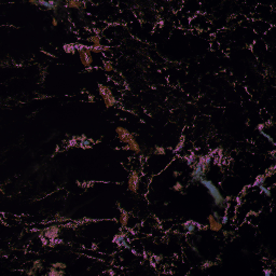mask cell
Wrapping results in <instances>:
<instances>
[{"label":"cell","mask_w":276,"mask_h":276,"mask_svg":"<svg viewBox=\"0 0 276 276\" xmlns=\"http://www.w3.org/2000/svg\"><path fill=\"white\" fill-rule=\"evenodd\" d=\"M202 183H203L204 186L207 188V190L209 191V193H210V195L213 196V202H215V204H216L217 206H222L224 203V198L222 197V195H221L220 191L218 190V188H217L215 185H213L211 181L209 180H206V179L202 178L201 180Z\"/></svg>","instance_id":"1"},{"label":"cell","mask_w":276,"mask_h":276,"mask_svg":"<svg viewBox=\"0 0 276 276\" xmlns=\"http://www.w3.org/2000/svg\"><path fill=\"white\" fill-rule=\"evenodd\" d=\"M98 91H99V94H101V98L104 99L106 108H110V107L116 105V103H117L116 98H114V96L112 95V92H111V90L108 88V86L99 84V85H98Z\"/></svg>","instance_id":"2"},{"label":"cell","mask_w":276,"mask_h":276,"mask_svg":"<svg viewBox=\"0 0 276 276\" xmlns=\"http://www.w3.org/2000/svg\"><path fill=\"white\" fill-rule=\"evenodd\" d=\"M79 56H80V60L82 65L84 67H91L92 63H93V57H92V51L90 50V48H82L79 50Z\"/></svg>","instance_id":"3"},{"label":"cell","mask_w":276,"mask_h":276,"mask_svg":"<svg viewBox=\"0 0 276 276\" xmlns=\"http://www.w3.org/2000/svg\"><path fill=\"white\" fill-rule=\"evenodd\" d=\"M116 132H117V135H118V137H119V139H120L121 143L128 145V143H131L132 140L135 139V137H134L133 134L130 133V132H128L127 130L124 128V127L119 126V127H117Z\"/></svg>","instance_id":"4"},{"label":"cell","mask_w":276,"mask_h":276,"mask_svg":"<svg viewBox=\"0 0 276 276\" xmlns=\"http://www.w3.org/2000/svg\"><path fill=\"white\" fill-rule=\"evenodd\" d=\"M138 185H139V176L137 172H132L130 177H128V190L132 192H137Z\"/></svg>","instance_id":"5"},{"label":"cell","mask_w":276,"mask_h":276,"mask_svg":"<svg viewBox=\"0 0 276 276\" xmlns=\"http://www.w3.org/2000/svg\"><path fill=\"white\" fill-rule=\"evenodd\" d=\"M207 220H208V223H209V229H210L213 232H219L221 229H222V223H221V221L219 220L218 218H216L213 215H209Z\"/></svg>","instance_id":"6"},{"label":"cell","mask_w":276,"mask_h":276,"mask_svg":"<svg viewBox=\"0 0 276 276\" xmlns=\"http://www.w3.org/2000/svg\"><path fill=\"white\" fill-rule=\"evenodd\" d=\"M59 235V228L57 226H52L50 228H48L47 230L44 231L43 233V236L45 239H55L56 237H58Z\"/></svg>","instance_id":"7"},{"label":"cell","mask_w":276,"mask_h":276,"mask_svg":"<svg viewBox=\"0 0 276 276\" xmlns=\"http://www.w3.org/2000/svg\"><path fill=\"white\" fill-rule=\"evenodd\" d=\"M197 163H198V165L201 166V169H202L203 175H206L207 172L209 171V166H210V158H209L208 156H201Z\"/></svg>","instance_id":"8"},{"label":"cell","mask_w":276,"mask_h":276,"mask_svg":"<svg viewBox=\"0 0 276 276\" xmlns=\"http://www.w3.org/2000/svg\"><path fill=\"white\" fill-rule=\"evenodd\" d=\"M67 7L70 9H82L84 7V2L79 0H69L67 1Z\"/></svg>","instance_id":"9"},{"label":"cell","mask_w":276,"mask_h":276,"mask_svg":"<svg viewBox=\"0 0 276 276\" xmlns=\"http://www.w3.org/2000/svg\"><path fill=\"white\" fill-rule=\"evenodd\" d=\"M127 149H130V150L133 151V152H135V153H140V151H141L140 146L138 145V143L136 141V139H134V140H132L131 143H128Z\"/></svg>","instance_id":"10"},{"label":"cell","mask_w":276,"mask_h":276,"mask_svg":"<svg viewBox=\"0 0 276 276\" xmlns=\"http://www.w3.org/2000/svg\"><path fill=\"white\" fill-rule=\"evenodd\" d=\"M128 220H130V216L125 210H121L120 213V223L122 226H126L128 223Z\"/></svg>","instance_id":"11"},{"label":"cell","mask_w":276,"mask_h":276,"mask_svg":"<svg viewBox=\"0 0 276 276\" xmlns=\"http://www.w3.org/2000/svg\"><path fill=\"white\" fill-rule=\"evenodd\" d=\"M65 275V272L62 269H56V268H51L49 272V276H63Z\"/></svg>","instance_id":"12"},{"label":"cell","mask_w":276,"mask_h":276,"mask_svg":"<svg viewBox=\"0 0 276 276\" xmlns=\"http://www.w3.org/2000/svg\"><path fill=\"white\" fill-rule=\"evenodd\" d=\"M88 41L92 43V45L94 47H98V45H101V36L99 35H93L91 38H88Z\"/></svg>","instance_id":"13"},{"label":"cell","mask_w":276,"mask_h":276,"mask_svg":"<svg viewBox=\"0 0 276 276\" xmlns=\"http://www.w3.org/2000/svg\"><path fill=\"white\" fill-rule=\"evenodd\" d=\"M90 50L92 52H95V53H99V52H104V51H109L108 47H104V45H98V47H90Z\"/></svg>","instance_id":"14"},{"label":"cell","mask_w":276,"mask_h":276,"mask_svg":"<svg viewBox=\"0 0 276 276\" xmlns=\"http://www.w3.org/2000/svg\"><path fill=\"white\" fill-rule=\"evenodd\" d=\"M33 269L35 270L36 272H37V271H41V270L43 269V265H42V262H41V260H36V261L34 262Z\"/></svg>","instance_id":"15"},{"label":"cell","mask_w":276,"mask_h":276,"mask_svg":"<svg viewBox=\"0 0 276 276\" xmlns=\"http://www.w3.org/2000/svg\"><path fill=\"white\" fill-rule=\"evenodd\" d=\"M104 69H105L106 71H112L113 70L112 63L109 62V60H105V62H104Z\"/></svg>","instance_id":"16"},{"label":"cell","mask_w":276,"mask_h":276,"mask_svg":"<svg viewBox=\"0 0 276 276\" xmlns=\"http://www.w3.org/2000/svg\"><path fill=\"white\" fill-rule=\"evenodd\" d=\"M274 173H275V166H271V167L268 168L265 171V176L270 177V176H273Z\"/></svg>","instance_id":"17"},{"label":"cell","mask_w":276,"mask_h":276,"mask_svg":"<svg viewBox=\"0 0 276 276\" xmlns=\"http://www.w3.org/2000/svg\"><path fill=\"white\" fill-rule=\"evenodd\" d=\"M52 266L53 268H56V269H62V270L66 269V264L62 263V262H56V263H53Z\"/></svg>","instance_id":"18"},{"label":"cell","mask_w":276,"mask_h":276,"mask_svg":"<svg viewBox=\"0 0 276 276\" xmlns=\"http://www.w3.org/2000/svg\"><path fill=\"white\" fill-rule=\"evenodd\" d=\"M154 153L160 156V154H163V153H165V150H164L162 147H159V146H158V147H156V149H154Z\"/></svg>","instance_id":"19"},{"label":"cell","mask_w":276,"mask_h":276,"mask_svg":"<svg viewBox=\"0 0 276 276\" xmlns=\"http://www.w3.org/2000/svg\"><path fill=\"white\" fill-rule=\"evenodd\" d=\"M174 190L175 191H181L182 190V185L180 182H176V185L174 186Z\"/></svg>","instance_id":"20"},{"label":"cell","mask_w":276,"mask_h":276,"mask_svg":"<svg viewBox=\"0 0 276 276\" xmlns=\"http://www.w3.org/2000/svg\"><path fill=\"white\" fill-rule=\"evenodd\" d=\"M264 179H265V176H262V177H259V178H257V182H256V185H262V183L264 182Z\"/></svg>","instance_id":"21"},{"label":"cell","mask_w":276,"mask_h":276,"mask_svg":"<svg viewBox=\"0 0 276 276\" xmlns=\"http://www.w3.org/2000/svg\"><path fill=\"white\" fill-rule=\"evenodd\" d=\"M26 273H27V275H36V273H37V272H36L35 270H34L33 268H31V269H30L29 271L26 272Z\"/></svg>","instance_id":"22"},{"label":"cell","mask_w":276,"mask_h":276,"mask_svg":"<svg viewBox=\"0 0 276 276\" xmlns=\"http://www.w3.org/2000/svg\"><path fill=\"white\" fill-rule=\"evenodd\" d=\"M57 24H58L57 20H56L55 18H52V26H53V27H55V26H57Z\"/></svg>","instance_id":"23"},{"label":"cell","mask_w":276,"mask_h":276,"mask_svg":"<svg viewBox=\"0 0 276 276\" xmlns=\"http://www.w3.org/2000/svg\"><path fill=\"white\" fill-rule=\"evenodd\" d=\"M174 176H175V177H177V176H178V172H175V174H174Z\"/></svg>","instance_id":"24"}]
</instances>
